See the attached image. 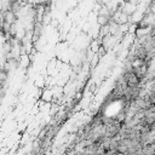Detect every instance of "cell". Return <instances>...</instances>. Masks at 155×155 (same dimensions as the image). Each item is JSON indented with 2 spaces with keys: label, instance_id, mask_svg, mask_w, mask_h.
I'll return each mask as SVG.
<instances>
[{
  "label": "cell",
  "instance_id": "6da1fadb",
  "mask_svg": "<svg viewBox=\"0 0 155 155\" xmlns=\"http://www.w3.org/2000/svg\"><path fill=\"white\" fill-rule=\"evenodd\" d=\"M122 75L125 76V80H126V85H127V87L133 88V87H138V86H139L140 81H139V79H138L133 73H130V74H122Z\"/></svg>",
  "mask_w": 155,
  "mask_h": 155
}]
</instances>
